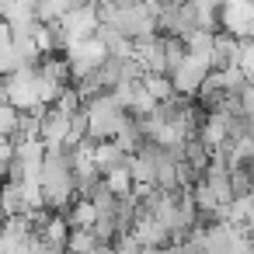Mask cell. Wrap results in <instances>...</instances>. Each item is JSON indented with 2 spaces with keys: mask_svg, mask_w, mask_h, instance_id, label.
<instances>
[{
  "mask_svg": "<svg viewBox=\"0 0 254 254\" xmlns=\"http://www.w3.org/2000/svg\"><path fill=\"white\" fill-rule=\"evenodd\" d=\"M87 115H91V136L94 139H115L126 129V122L132 119V112L126 105H119L112 98V91L94 98V101H87Z\"/></svg>",
  "mask_w": 254,
  "mask_h": 254,
  "instance_id": "cell-1",
  "label": "cell"
},
{
  "mask_svg": "<svg viewBox=\"0 0 254 254\" xmlns=\"http://www.w3.org/2000/svg\"><path fill=\"white\" fill-rule=\"evenodd\" d=\"M4 101L18 105L21 112L46 108V101H42V73L35 66H25L18 73H4Z\"/></svg>",
  "mask_w": 254,
  "mask_h": 254,
  "instance_id": "cell-2",
  "label": "cell"
},
{
  "mask_svg": "<svg viewBox=\"0 0 254 254\" xmlns=\"http://www.w3.org/2000/svg\"><path fill=\"white\" fill-rule=\"evenodd\" d=\"M212 73V63L205 60V56H191L188 53V60L171 73L174 77V87H178V94H188V98H195L198 94V87L205 84V77Z\"/></svg>",
  "mask_w": 254,
  "mask_h": 254,
  "instance_id": "cell-3",
  "label": "cell"
},
{
  "mask_svg": "<svg viewBox=\"0 0 254 254\" xmlns=\"http://www.w3.org/2000/svg\"><path fill=\"white\" fill-rule=\"evenodd\" d=\"M66 136H70V112H63L60 105H49L42 112V132H39V139L46 146H63Z\"/></svg>",
  "mask_w": 254,
  "mask_h": 254,
  "instance_id": "cell-4",
  "label": "cell"
},
{
  "mask_svg": "<svg viewBox=\"0 0 254 254\" xmlns=\"http://www.w3.org/2000/svg\"><path fill=\"white\" fill-rule=\"evenodd\" d=\"M129 157H132V153H126V146H122L119 139H101V143L94 146V160L101 164V171H105V174H108L112 167L129 164Z\"/></svg>",
  "mask_w": 254,
  "mask_h": 254,
  "instance_id": "cell-5",
  "label": "cell"
},
{
  "mask_svg": "<svg viewBox=\"0 0 254 254\" xmlns=\"http://www.w3.org/2000/svg\"><path fill=\"white\" fill-rule=\"evenodd\" d=\"M143 84H146V91H150L157 101H167V98H174V94H178V87H174V77H171V73H153V70H146Z\"/></svg>",
  "mask_w": 254,
  "mask_h": 254,
  "instance_id": "cell-6",
  "label": "cell"
},
{
  "mask_svg": "<svg viewBox=\"0 0 254 254\" xmlns=\"http://www.w3.org/2000/svg\"><path fill=\"white\" fill-rule=\"evenodd\" d=\"M98 244H101V240H98L94 226H73V230H70V240H66V251H77V254H91V251H94Z\"/></svg>",
  "mask_w": 254,
  "mask_h": 254,
  "instance_id": "cell-7",
  "label": "cell"
},
{
  "mask_svg": "<svg viewBox=\"0 0 254 254\" xmlns=\"http://www.w3.org/2000/svg\"><path fill=\"white\" fill-rule=\"evenodd\" d=\"M18 126H21V108L4 101V108H0V136H14Z\"/></svg>",
  "mask_w": 254,
  "mask_h": 254,
  "instance_id": "cell-8",
  "label": "cell"
}]
</instances>
